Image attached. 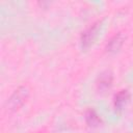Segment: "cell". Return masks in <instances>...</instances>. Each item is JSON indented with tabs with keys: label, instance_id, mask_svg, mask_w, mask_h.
<instances>
[{
	"label": "cell",
	"instance_id": "obj_1",
	"mask_svg": "<svg viewBox=\"0 0 133 133\" xmlns=\"http://www.w3.org/2000/svg\"><path fill=\"white\" fill-rule=\"evenodd\" d=\"M29 96V90L26 86H20L18 87L12 95L9 97V99L6 102V108L8 111H16L18 110L27 100Z\"/></svg>",
	"mask_w": 133,
	"mask_h": 133
},
{
	"label": "cell",
	"instance_id": "obj_2",
	"mask_svg": "<svg viewBox=\"0 0 133 133\" xmlns=\"http://www.w3.org/2000/svg\"><path fill=\"white\" fill-rule=\"evenodd\" d=\"M101 24H102V21H97V22L92 23V25H90L88 28H86L82 32L81 37H80V43H81L82 48H84V49L88 48L92 44V42L97 37L98 32L101 28Z\"/></svg>",
	"mask_w": 133,
	"mask_h": 133
},
{
	"label": "cell",
	"instance_id": "obj_3",
	"mask_svg": "<svg viewBox=\"0 0 133 133\" xmlns=\"http://www.w3.org/2000/svg\"><path fill=\"white\" fill-rule=\"evenodd\" d=\"M124 42H125V35L123 33L119 32V33L113 35L109 39L108 44L106 45V51L108 53H114V52L118 51L122 48Z\"/></svg>",
	"mask_w": 133,
	"mask_h": 133
},
{
	"label": "cell",
	"instance_id": "obj_4",
	"mask_svg": "<svg viewBox=\"0 0 133 133\" xmlns=\"http://www.w3.org/2000/svg\"><path fill=\"white\" fill-rule=\"evenodd\" d=\"M112 74L108 71H105L103 72L99 78H98V81H97V86H98V89L101 90V91H105L107 90L111 84H112Z\"/></svg>",
	"mask_w": 133,
	"mask_h": 133
},
{
	"label": "cell",
	"instance_id": "obj_5",
	"mask_svg": "<svg viewBox=\"0 0 133 133\" xmlns=\"http://www.w3.org/2000/svg\"><path fill=\"white\" fill-rule=\"evenodd\" d=\"M129 92L127 90H121L119 92H117L114 97V100H113V105H114V109L116 111H119L123 109V107L125 106V104L127 103V101L129 100Z\"/></svg>",
	"mask_w": 133,
	"mask_h": 133
},
{
	"label": "cell",
	"instance_id": "obj_6",
	"mask_svg": "<svg viewBox=\"0 0 133 133\" xmlns=\"http://www.w3.org/2000/svg\"><path fill=\"white\" fill-rule=\"evenodd\" d=\"M85 121L89 127H98L101 124L100 116L94 110H88L85 114Z\"/></svg>",
	"mask_w": 133,
	"mask_h": 133
}]
</instances>
